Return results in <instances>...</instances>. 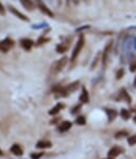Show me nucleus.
Instances as JSON below:
<instances>
[{"mask_svg": "<svg viewBox=\"0 0 136 159\" xmlns=\"http://www.w3.org/2000/svg\"><path fill=\"white\" fill-rule=\"evenodd\" d=\"M134 123H136V115L134 117Z\"/></svg>", "mask_w": 136, "mask_h": 159, "instance_id": "obj_35", "label": "nucleus"}, {"mask_svg": "<svg viewBox=\"0 0 136 159\" xmlns=\"http://www.w3.org/2000/svg\"><path fill=\"white\" fill-rule=\"evenodd\" d=\"M107 159H114V158H112V157H109V158H107Z\"/></svg>", "mask_w": 136, "mask_h": 159, "instance_id": "obj_36", "label": "nucleus"}, {"mask_svg": "<svg viewBox=\"0 0 136 159\" xmlns=\"http://www.w3.org/2000/svg\"><path fill=\"white\" fill-rule=\"evenodd\" d=\"M64 108H65V105H64V104H62V103L56 104V105L54 106L53 108H51V109L49 110V114L50 115H56V114H58V113L61 111V110H63Z\"/></svg>", "mask_w": 136, "mask_h": 159, "instance_id": "obj_14", "label": "nucleus"}, {"mask_svg": "<svg viewBox=\"0 0 136 159\" xmlns=\"http://www.w3.org/2000/svg\"><path fill=\"white\" fill-rule=\"evenodd\" d=\"M130 71L136 72V60H132V61L130 62Z\"/></svg>", "mask_w": 136, "mask_h": 159, "instance_id": "obj_26", "label": "nucleus"}, {"mask_svg": "<svg viewBox=\"0 0 136 159\" xmlns=\"http://www.w3.org/2000/svg\"><path fill=\"white\" fill-rule=\"evenodd\" d=\"M113 41H109L107 44L104 47L103 51H102V56H101V62H102V67L105 68L107 63H109V55L112 52V48H113Z\"/></svg>", "mask_w": 136, "mask_h": 159, "instance_id": "obj_3", "label": "nucleus"}, {"mask_svg": "<svg viewBox=\"0 0 136 159\" xmlns=\"http://www.w3.org/2000/svg\"><path fill=\"white\" fill-rule=\"evenodd\" d=\"M71 126H72V124H71V122L69 121H64L61 123V125L59 126V130L61 132H65L69 130V129L71 128Z\"/></svg>", "mask_w": 136, "mask_h": 159, "instance_id": "obj_16", "label": "nucleus"}, {"mask_svg": "<svg viewBox=\"0 0 136 159\" xmlns=\"http://www.w3.org/2000/svg\"><path fill=\"white\" fill-rule=\"evenodd\" d=\"M80 109H81V105H79V106L77 105V106H76V107L72 109V111H71V113H72V114H75V113L79 112V110H80Z\"/></svg>", "mask_w": 136, "mask_h": 159, "instance_id": "obj_29", "label": "nucleus"}, {"mask_svg": "<svg viewBox=\"0 0 136 159\" xmlns=\"http://www.w3.org/2000/svg\"><path fill=\"white\" fill-rule=\"evenodd\" d=\"M76 123H77L78 125H81V126H82V125L86 124V119H85L84 117H82V115H81V117H77V120H76Z\"/></svg>", "mask_w": 136, "mask_h": 159, "instance_id": "obj_22", "label": "nucleus"}, {"mask_svg": "<svg viewBox=\"0 0 136 159\" xmlns=\"http://www.w3.org/2000/svg\"><path fill=\"white\" fill-rule=\"evenodd\" d=\"M118 99L126 100L128 104L132 103V98H131L130 94L126 91V89H121V90H120V92H119V94H118Z\"/></svg>", "mask_w": 136, "mask_h": 159, "instance_id": "obj_11", "label": "nucleus"}, {"mask_svg": "<svg viewBox=\"0 0 136 159\" xmlns=\"http://www.w3.org/2000/svg\"><path fill=\"white\" fill-rule=\"evenodd\" d=\"M98 59H99V54L97 55V57H96V59H95V61L93 62V64H92V66H90V68H94V66H96L97 65V62H98Z\"/></svg>", "mask_w": 136, "mask_h": 159, "instance_id": "obj_30", "label": "nucleus"}, {"mask_svg": "<svg viewBox=\"0 0 136 159\" xmlns=\"http://www.w3.org/2000/svg\"><path fill=\"white\" fill-rule=\"evenodd\" d=\"M70 42H71V38H70V40L64 41V42H62L61 44H59L56 48V52H58V54H64V52L67 51L68 48L70 47V44H71Z\"/></svg>", "mask_w": 136, "mask_h": 159, "instance_id": "obj_9", "label": "nucleus"}, {"mask_svg": "<svg viewBox=\"0 0 136 159\" xmlns=\"http://www.w3.org/2000/svg\"><path fill=\"white\" fill-rule=\"evenodd\" d=\"M79 100H80L81 104H87L89 102V95H88V92L85 86H82V92H81V95L79 97Z\"/></svg>", "mask_w": 136, "mask_h": 159, "instance_id": "obj_13", "label": "nucleus"}, {"mask_svg": "<svg viewBox=\"0 0 136 159\" xmlns=\"http://www.w3.org/2000/svg\"><path fill=\"white\" fill-rule=\"evenodd\" d=\"M46 27H48V24L47 23H39V24H36V25H33L32 29L39 30V29H43V28H46Z\"/></svg>", "mask_w": 136, "mask_h": 159, "instance_id": "obj_21", "label": "nucleus"}, {"mask_svg": "<svg viewBox=\"0 0 136 159\" xmlns=\"http://www.w3.org/2000/svg\"><path fill=\"white\" fill-rule=\"evenodd\" d=\"M128 143L130 145H135L136 144V135H133V136L129 137L128 138Z\"/></svg>", "mask_w": 136, "mask_h": 159, "instance_id": "obj_24", "label": "nucleus"}, {"mask_svg": "<svg viewBox=\"0 0 136 159\" xmlns=\"http://www.w3.org/2000/svg\"><path fill=\"white\" fill-rule=\"evenodd\" d=\"M50 40H51V38H46V35H42V37H39V38H37L36 43H35V46H40V45L45 44V43L50 42Z\"/></svg>", "mask_w": 136, "mask_h": 159, "instance_id": "obj_19", "label": "nucleus"}, {"mask_svg": "<svg viewBox=\"0 0 136 159\" xmlns=\"http://www.w3.org/2000/svg\"><path fill=\"white\" fill-rule=\"evenodd\" d=\"M68 63V58L67 57H63L61 58V59L56 60V61H54L53 63L51 64V67H50V72H51L52 74H59L60 72L63 71V68L66 66V64Z\"/></svg>", "mask_w": 136, "mask_h": 159, "instance_id": "obj_1", "label": "nucleus"}, {"mask_svg": "<svg viewBox=\"0 0 136 159\" xmlns=\"http://www.w3.org/2000/svg\"><path fill=\"white\" fill-rule=\"evenodd\" d=\"M65 1H66V3L69 4V2H70V0H65Z\"/></svg>", "mask_w": 136, "mask_h": 159, "instance_id": "obj_34", "label": "nucleus"}, {"mask_svg": "<svg viewBox=\"0 0 136 159\" xmlns=\"http://www.w3.org/2000/svg\"><path fill=\"white\" fill-rule=\"evenodd\" d=\"M19 2L27 11H33L35 9V2L33 0H19Z\"/></svg>", "mask_w": 136, "mask_h": 159, "instance_id": "obj_12", "label": "nucleus"}, {"mask_svg": "<svg viewBox=\"0 0 136 159\" xmlns=\"http://www.w3.org/2000/svg\"><path fill=\"white\" fill-rule=\"evenodd\" d=\"M0 156H3V152H2L1 150H0Z\"/></svg>", "mask_w": 136, "mask_h": 159, "instance_id": "obj_33", "label": "nucleus"}, {"mask_svg": "<svg viewBox=\"0 0 136 159\" xmlns=\"http://www.w3.org/2000/svg\"><path fill=\"white\" fill-rule=\"evenodd\" d=\"M0 15H2V16L6 15V9H4L3 4H2L1 2H0Z\"/></svg>", "mask_w": 136, "mask_h": 159, "instance_id": "obj_28", "label": "nucleus"}, {"mask_svg": "<svg viewBox=\"0 0 136 159\" xmlns=\"http://www.w3.org/2000/svg\"><path fill=\"white\" fill-rule=\"evenodd\" d=\"M123 152H125V150H123L122 148H120V146H114V148H112L111 150L109 151V157L115 158L118 155H121Z\"/></svg>", "mask_w": 136, "mask_h": 159, "instance_id": "obj_10", "label": "nucleus"}, {"mask_svg": "<svg viewBox=\"0 0 136 159\" xmlns=\"http://www.w3.org/2000/svg\"><path fill=\"white\" fill-rule=\"evenodd\" d=\"M6 8H8L9 11H10L11 13L13 14L15 17H17L18 19H20V20H23V21H26V23H29V21H30V18L28 17L27 15H25L23 13H21L19 10L16 9L15 7L11 6V4H8V6H6Z\"/></svg>", "mask_w": 136, "mask_h": 159, "instance_id": "obj_7", "label": "nucleus"}, {"mask_svg": "<svg viewBox=\"0 0 136 159\" xmlns=\"http://www.w3.org/2000/svg\"><path fill=\"white\" fill-rule=\"evenodd\" d=\"M128 136H129V134L126 130H121V131H118L115 135V138L116 139H120V138H122V137H128Z\"/></svg>", "mask_w": 136, "mask_h": 159, "instance_id": "obj_23", "label": "nucleus"}, {"mask_svg": "<svg viewBox=\"0 0 136 159\" xmlns=\"http://www.w3.org/2000/svg\"><path fill=\"white\" fill-rule=\"evenodd\" d=\"M43 155H44V153H33L32 155H31V158L32 159H39Z\"/></svg>", "mask_w": 136, "mask_h": 159, "instance_id": "obj_27", "label": "nucleus"}, {"mask_svg": "<svg viewBox=\"0 0 136 159\" xmlns=\"http://www.w3.org/2000/svg\"><path fill=\"white\" fill-rule=\"evenodd\" d=\"M87 28H89V26H84V27H81V28L77 29V31H81V30H83V29H87Z\"/></svg>", "mask_w": 136, "mask_h": 159, "instance_id": "obj_31", "label": "nucleus"}, {"mask_svg": "<svg viewBox=\"0 0 136 159\" xmlns=\"http://www.w3.org/2000/svg\"><path fill=\"white\" fill-rule=\"evenodd\" d=\"M105 113L107 115V119H109V122H113L114 120L117 117V111L115 109H107V108H105Z\"/></svg>", "mask_w": 136, "mask_h": 159, "instance_id": "obj_15", "label": "nucleus"}, {"mask_svg": "<svg viewBox=\"0 0 136 159\" xmlns=\"http://www.w3.org/2000/svg\"><path fill=\"white\" fill-rule=\"evenodd\" d=\"M79 86H80V81H73V82H71L70 84H68V86H63L61 92L59 93L60 96H62V97H67L68 95H70L71 93L76 92V91L78 90Z\"/></svg>", "mask_w": 136, "mask_h": 159, "instance_id": "obj_4", "label": "nucleus"}, {"mask_svg": "<svg viewBox=\"0 0 136 159\" xmlns=\"http://www.w3.org/2000/svg\"><path fill=\"white\" fill-rule=\"evenodd\" d=\"M14 46H15V41L10 37H6L2 41H0V51L3 54L9 52Z\"/></svg>", "mask_w": 136, "mask_h": 159, "instance_id": "obj_5", "label": "nucleus"}, {"mask_svg": "<svg viewBox=\"0 0 136 159\" xmlns=\"http://www.w3.org/2000/svg\"><path fill=\"white\" fill-rule=\"evenodd\" d=\"M133 84H134V88H136V75H135V78H134V82H133Z\"/></svg>", "mask_w": 136, "mask_h": 159, "instance_id": "obj_32", "label": "nucleus"}, {"mask_svg": "<svg viewBox=\"0 0 136 159\" xmlns=\"http://www.w3.org/2000/svg\"><path fill=\"white\" fill-rule=\"evenodd\" d=\"M120 117H122L125 121H128V120L130 119V117H131V113L129 112L126 109H121L120 110Z\"/></svg>", "mask_w": 136, "mask_h": 159, "instance_id": "obj_20", "label": "nucleus"}, {"mask_svg": "<svg viewBox=\"0 0 136 159\" xmlns=\"http://www.w3.org/2000/svg\"><path fill=\"white\" fill-rule=\"evenodd\" d=\"M34 2H35V4H36L37 8L39 9V11L42 12V13H44L45 15H47L48 17H51V18L54 16L53 12L47 7V4L44 2V0H34Z\"/></svg>", "mask_w": 136, "mask_h": 159, "instance_id": "obj_6", "label": "nucleus"}, {"mask_svg": "<svg viewBox=\"0 0 136 159\" xmlns=\"http://www.w3.org/2000/svg\"><path fill=\"white\" fill-rule=\"evenodd\" d=\"M19 45L23 50H26V51H30V50L32 49V47L35 45V42L29 38H23L19 40Z\"/></svg>", "mask_w": 136, "mask_h": 159, "instance_id": "obj_8", "label": "nucleus"}, {"mask_svg": "<svg viewBox=\"0 0 136 159\" xmlns=\"http://www.w3.org/2000/svg\"><path fill=\"white\" fill-rule=\"evenodd\" d=\"M11 152H12V154H14V155H16V156L23 155V150H21V148L18 144H14L11 148Z\"/></svg>", "mask_w": 136, "mask_h": 159, "instance_id": "obj_18", "label": "nucleus"}, {"mask_svg": "<svg viewBox=\"0 0 136 159\" xmlns=\"http://www.w3.org/2000/svg\"><path fill=\"white\" fill-rule=\"evenodd\" d=\"M36 146L39 148H42V150H45V148H49L52 146V143L50 141H47V140H42V141H39L36 144Z\"/></svg>", "mask_w": 136, "mask_h": 159, "instance_id": "obj_17", "label": "nucleus"}, {"mask_svg": "<svg viewBox=\"0 0 136 159\" xmlns=\"http://www.w3.org/2000/svg\"><path fill=\"white\" fill-rule=\"evenodd\" d=\"M123 75H125V71H123V68L118 69V71H117V73H116V79H117V80H119V79L122 78Z\"/></svg>", "mask_w": 136, "mask_h": 159, "instance_id": "obj_25", "label": "nucleus"}, {"mask_svg": "<svg viewBox=\"0 0 136 159\" xmlns=\"http://www.w3.org/2000/svg\"><path fill=\"white\" fill-rule=\"evenodd\" d=\"M84 45H85V38L83 34H81L78 38L77 43H76V46L73 48L72 52H71L70 61H75V60L77 59L79 57V55L81 54V50H82V48L84 47Z\"/></svg>", "mask_w": 136, "mask_h": 159, "instance_id": "obj_2", "label": "nucleus"}]
</instances>
